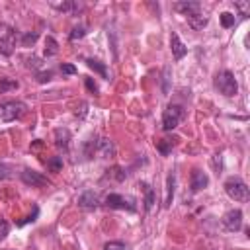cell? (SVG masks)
Returning <instances> with one entry per match:
<instances>
[{"mask_svg":"<svg viewBox=\"0 0 250 250\" xmlns=\"http://www.w3.org/2000/svg\"><path fill=\"white\" fill-rule=\"evenodd\" d=\"M27 105L20 100H8V102H2L0 104V121L8 123V121H14V119H20L23 113H25Z\"/></svg>","mask_w":250,"mask_h":250,"instance_id":"obj_1","label":"cell"},{"mask_svg":"<svg viewBox=\"0 0 250 250\" xmlns=\"http://www.w3.org/2000/svg\"><path fill=\"white\" fill-rule=\"evenodd\" d=\"M215 88H217L223 96H227V98L234 96V94L238 92V84H236L234 74H232L230 70H221V72L215 76Z\"/></svg>","mask_w":250,"mask_h":250,"instance_id":"obj_2","label":"cell"},{"mask_svg":"<svg viewBox=\"0 0 250 250\" xmlns=\"http://www.w3.org/2000/svg\"><path fill=\"white\" fill-rule=\"evenodd\" d=\"M182 119H184V109H182V105L170 104V105L164 109V113H162V129H164V131H172V129H176V127L180 125Z\"/></svg>","mask_w":250,"mask_h":250,"instance_id":"obj_3","label":"cell"},{"mask_svg":"<svg viewBox=\"0 0 250 250\" xmlns=\"http://www.w3.org/2000/svg\"><path fill=\"white\" fill-rule=\"evenodd\" d=\"M225 191L234 201H248V186L240 178H229L225 182Z\"/></svg>","mask_w":250,"mask_h":250,"instance_id":"obj_4","label":"cell"},{"mask_svg":"<svg viewBox=\"0 0 250 250\" xmlns=\"http://www.w3.org/2000/svg\"><path fill=\"white\" fill-rule=\"evenodd\" d=\"M16 45V31L8 23H0V55H12Z\"/></svg>","mask_w":250,"mask_h":250,"instance_id":"obj_5","label":"cell"},{"mask_svg":"<svg viewBox=\"0 0 250 250\" xmlns=\"http://www.w3.org/2000/svg\"><path fill=\"white\" fill-rule=\"evenodd\" d=\"M105 205L109 209H125V211H135L137 209L135 199L133 197H125L121 193H109V195H105Z\"/></svg>","mask_w":250,"mask_h":250,"instance_id":"obj_6","label":"cell"},{"mask_svg":"<svg viewBox=\"0 0 250 250\" xmlns=\"http://www.w3.org/2000/svg\"><path fill=\"white\" fill-rule=\"evenodd\" d=\"M223 227H225V230H229V232L240 230V227H242V211H240V209H230V211H227V213L223 215Z\"/></svg>","mask_w":250,"mask_h":250,"instance_id":"obj_7","label":"cell"},{"mask_svg":"<svg viewBox=\"0 0 250 250\" xmlns=\"http://www.w3.org/2000/svg\"><path fill=\"white\" fill-rule=\"evenodd\" d=\"M21 182L27 184V186H31V188H43V186H49L51 184L41 172H35L31 168H25L21 172Z\"/></svg>","mask_w":250,"mask_h":250,"instance_id":"obj_8","label":"cell"},{"mask_svg":"<svg viewBox=\"0 0 250 250\" xmlns=\"http://www.w3.org/2000/svg\"><path fill=\"white\" fill-rule=\"evenodd\" d=\"M98 205H100V199H98V195H96L92 189L84 191V193L78 197V207H82V209H86V211H94Z\"/></svg>","mask_w":250,"mask_h":250,"instance_id":"obj_9","label":"cell"},{"mask_svg":"<svg viewBox=\"0 0 250 250\" xmlns=\"http://www.w3.org/2000/svg\"><path fill=\"white\" fill-rule=\"evenodd\" d=\"M96 152H98L102 158H111V156H115V146H113V143H111L109 139L102 137V139H98V143H96Z\"/></svg>","mask_w":250,"mask_h":250,"instance_id":"obj_10","label":"cell"},{"mask_svg":"<svg viewBox=\"0 0 250 250\" xmlns=\"http://www.w3.org/2000/svg\"><path fill=\"white\" fill-rule=\"evenodd\" d=\"M207 184H209V178H207V174L203 172V170H199V168H195L193 172H191V191H201L203 188H207Z\"/></svg>","mask_w":250,"mask_h":250,"instance_id":"obj_11","label":"cell"},{"mask_svg":"<svg viewBox=\"0 0 250 250\" xmlns=\"http://www.w3.org/2000/svg\"><path fill=\"white\" fill-rule=\"evenodd\" d=\"M170 49H172V55H174L176 61H180L188 53V47L182 43V39L178 37V33H172L170 35Z\"/></svg>","mask_w":250,"mask_h":250,"instance_id":"obj_12","label":"cell"},{"mask_svg":"<svg viewBox=\"0 0 250 250\" xmlns=\"http://www.w3.org/2000/svg\"><path fill=\"white\" fill-rule=\"evenodd\" d=\"M174 8L178 12H182L186 18L191 16V14H199L201 12V4L199 2H178V4H174Z\"/></svg>","mask_w":250,"mask_h":250,"instance_id":"obj_13","label":"cell"},{"mask_svg":"<svg viewBox=\"0 0 250 250\" xmlns=\"http://www.w3.org/2000/svg\"><path fill=\"white\" fill-rule=\"evenodd\" d=\"M68 143H70V131L68 129H62V127L57 129L55 131V145L66 152L68 150Z\"/></svg>","mask_w":250,"mask_h":250,"instance_id":"obj_14","label":"cell"},{"mask_svg":"<svg viewBox=\"0 0 250 250\" xmlns=\"http://www.w3.org/2000/svg\"><path fill=\"white\" fill-rule=\"evenodd\" d=\"M51 6L59 12H64V14H72V12H78L80 10V4L78 2H72V0H64V2H51Z\"/></svg>","mask_w":250,"mask_h":250,"instance_id":"obj_15","label":"cell"},{"mask_svg":"<svg viewBox=\"0 0 250 250\" xmlns=\"http://www.w3.org/2000/svg\"><path fill=\"white\" fill-rule=\"evenodd\" d=\"M207 16H203L201 12L199 14H191V16H188V23L193 27V29H203L205 25H207Z\"/></svg>","mask_w":250,"mask_h":250,"instance_id":"obj_16","label":"cell"},{"mask_svg":"<svg viewBox=\"0 0 250 250\" xmlns=\"http://www.w3.org/2000/svg\"><path fill=\"white\" fill-rule=\"evenodd\" d=\"M141 188H143V191H145V211H150L152 209V205H154V189L148 186V184H145V182H141Z\"/></svg>","mask_w":250,"mask_h":250,"instance_id":"obj_17","label":"cell"},{"mask_svg":"<svg viewBox=\"0 0 250 250\" xmlns=\"http://www.w3.org/2000/svg\"><path fill=\"white\" fill-rule=\"evenodd\" d=\"M174 184H176L174 174H168V178H166V197H164V207H170V205H172V197H174Z\"/></svg>","mask_w":250,"mask_h":250,"instance_id":"obj_18","label":"cell"},{"mask_svg":"<svg viewBox=\"0 0 250 250\" xmlns=\"http://www.w3.org/2000/svg\"><path fill=\"white\" fill-rule=\"evenodd\" d=\"M18 88H20V82L14 78H2L0 80V94H8V92L18 90Z\"/></svg>","mask_w":250,"mask_h":250,"instance_id":"obj_19","label":"cell"},{"mask_svg":"<svg viewBox=\"0 0 250 250\" xmlns=\"http://www.w3.org/2000/svg\"><path fill=\"white\" fill-rule=\"evenodd\" d=\"M57 53H59V43H57V39L51 37V35H47V39H45V57H53V55H57Z\"/></svg>","mask_w":250,"mask_h":250,"instance_id":"obj_20","label":"cell"},{"mask_svg":"<svg viewBox=\"0 0 250 250\" xmlns=\"http://www.w3.org/2000/svg\"><path fill=\"white\" fill-rule=\"evenodd\" d=\"M86 64L92 68V70H96L102 78H107V68H105V64L104 62H100V61H94V59H86Z\"/></svg>","mask_w":250,"mask_h":250,"instance_id":"obj_21","label":"cell"},{"mask_svg":"<svg viewBox=\"0 0 250 250\" xmlns=\"http://www.w3.org/2000/svg\"><path fill=\"white\" fill-rule=\"evenodd\" d=\"M219 20H221V25H223V27H232V25L236 23L234 14H230V12H223V14L219 16Z\"/></svg>","mask_w":250,"mask_h":250,"instance_id":"obj_22","label":"cell"},{"mask_svg":"<svg viewBox=\"0 0 250 250\" xmlns=\"http://www.w3.org/2000/svg\"><path fill=\"white\" fill-rule=\"evenodd\" d=\"M47 168H49L51 172H59V170L62 168V158H61V156H51V158L47 160Z\"/></svg>","mask_w":250,"mask_h":250,"instance_id":"obj_23","label":"cell"},{"mask_svg":"<svg viewBox=\"0 0 250 250\" xmlns=\"http://www.w3.org/2000/svg\"><path fill=\"white\" fill-rule=\"evenodd\" d=\"M156 148L160 150V154H168L170 148H172V141L170 139H160V141H156Z\"/></svg>","mask_w":250,"mask_h":250,"instance_id":"obj_24","label":"cell"},{"mask_svg":"<svg viewBox=\"0 0 250 250\" xmlns=\"http://www.w3.org/2000/svg\"><path fill=\"white\" fill-rule=\"evenodd\" d=\"M86 35V29H84V25H76L74 29H72V33H70V41H76V39H82Z\"/></svg>","mask_w":250,"mask_h":250,"instance_id":"obj_25","label":"cell"},{"mask_svg":"<svg viewBox=\"0 0 250 250\" xmlns=\"http://www.w3.org/2000/svg\"><path fill=\"white\" fill-rule=\"evenodd\" d=\"M104 250H125V244L119 240H109L104 244Z\"/></svg>","mask_w":250,"mask_h":250,"instance_id":"obj_26","label":"cell"},{"mask_svg":"<svg viewBox=\"0 0 250 250\" xmlns=\"http://www.w3.org/2000/svg\"><path fill=\"white\" fill-rule=\"evenodd\" d=\"M12 178V166L0 162V180H10Z\"/></svg>","mask_w":250,"mask_h":250,"instance_id":"obj_27","label":"cell"},{"mask_svg":"<svg viewBox=\"0 0 250 250\" xmlns=\"http://www.w3.org/2000/svg\"><path fill=\"white\" fill-rule=\"evenodd\" d=\"M21 41H23V47H29V45H33L37 41V33H25Z\"/></svg>","mask_w":250,"mask_h":250,"instance_id":"obj_28","label":"cell"},{"mask_svg":"<svg viewBox=\"0 0 250 250\" xmlns=\"http://www.w3.org/2000/svg\"><path fill=\"white\" fill-rule=\"evenodd\" d=\"M84 82H86V88H88L92 94H98V86H96V82H94L90 76H86V78H84Z\"/></svg>","mask_w":250,"mask_h":250,"instance_id":"obj_29","label":"cell"},{"mask_svg":"<svg viewBox=\"0 0 250 250\" xmlns=\"http://www.w3.org/2000/svg\"><path fill=\"white\" fill-rule=\"evenodd\" d=\"M236 8H238V10L242 12V16L246 18V16H248V10H250V4H248V2H236Z\"/></svg>","mask_w":250,"mask_h":250,"instance_id":"obj_30","label":"cell"},{"mask_svg":"<svg viewBox=\"0 0 250 250\" xmlns=\"http://www.w3.org/2000/svg\"><path fill=\"white\" fill-rule=\"evenodd\" d=\"M8 230H10V225H8L6 221H2V219H0V240L8 234Z\"/></svg>","mask_w":250,"mask_h":250,"instance_id":"obj_31","label":"cell"},{"mask_svg":"<svg viewBox=\"0 0 250 250\" xmlns=\"http://www.w3.org/2000/svg\"><path fill=\"white\" fill-rule=\"evenodd\" d=\"M61 72H64V74H76V66L74 64H62L61 66Z\"/></svg>","mask_w":250,"mask_h":250,"instance_id":"obj_32","label":"cell"},{"mask_svg":"<svg viewBox=\"0 0 250 250\" xmlns=\"http://www.w3.org/2000/svg\"><path fill=\"white\" fill-rule=\"evenodd\" d=\"M51 76H53L51 70H47V72H39V74H37V80H39V82H47V80H51Z\"/></svg>","mask_w":250,"mask_h":250,"instance_id":"obj_33","label":"cell"}]
</instances>
